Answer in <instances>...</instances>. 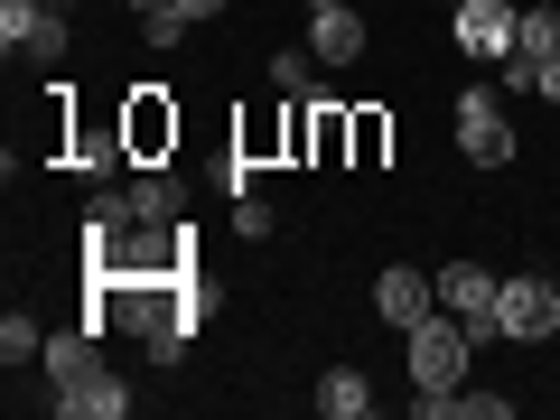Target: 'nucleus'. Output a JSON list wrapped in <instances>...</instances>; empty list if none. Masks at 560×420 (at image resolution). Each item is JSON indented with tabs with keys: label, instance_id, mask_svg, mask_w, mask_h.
Returning <instances> with one entry per match:
<instances>
[{
	"label": "nucleus",
	"instance_id": "nucleus-1",
	"mask_svg": "<svg viewBox=\"0 0 560 420\" xmlns=\"http://www.w3.org/2000/svg\"><path fill=\"white\" fill-rule=\"evenodd\" d=\"M401 355H411V383H430V393H458V383H467V355H477V337H467L448 308H430V318L401 337Z\"/></svg>",
	"mask_w": 560,
	"mask_h": 420
},
{
	"label": "nucleus",
	"instance_id": "nucleus-2",
	"mask_svg": "<svg viewBox=\"0 0 560 420\" xmlns=\"http://www.w3.org/2000/svg\"><path fill=\"white\" fill-rule=\"evenodd\" d=\"M430 280H440V308H448V318H458L477 346L504 337V327H495V290H504V280L486 271V261H448V271H430Z\"/></svg>",
	"mask_w": 560,
	"mask_h": 420
},
{
	"label": "nucleus",
	"instance_id": "nucleus-3",
	"mask_svg": "<svg viewBox=\"0 0 560 420\" xmlns=\"http://www.w3.org/2000/svg\"><path fill=\"white\" fill-rule=\"evenodd\" d=\"M458 150L477 168H504L514 160V121H504V84H467L458 94Z\"/></svg>",
	"mask_w": 560,
	"mask_h": 420
},
{
	"label": "nucleus",
	"instance_id": "nucleus-4",
	"mask_svg": "<svg viewBox=\"0 0 560 420\" xmlns=\"http://www.w3.org/2000/svg\"><path fill=\"white\" fill-rule=\"evenodd\" d=\"M495 327H504L514 346H541V337L560 327V290H551L541 271H514V280L495 290Z\"/></svg>",
	"mask_w": 560,
	"mask_h": 420
},
{
	"label": "nucleus",
	"instance_id": "nucleus-5",
	"mask_svg": "<svg viewBox=\"0 0 560 420\" xmlns=\"http://www.w3.org/2000/svg\"><path fill=\"white\" fill-rule=\"evenodd\" d=\"M448 28H458V47H467L477 66H504V57H514L523 10H514V0H458V20H448Z\"/></svg>",
	"mask_w": 560,
	"mask_h": 420
},
{
	"label": "nucleus",
	"instance_id": "nucleus-6",
	"mask_svg": "<svg viewBox=\"0 0 560 420\" xmlns=\"http://www.w3.org/2000/svg\"><path fill=\"white\" fill-rule=\"evenodd\" d=\"M121 140H131V160H140V168L168 160V150H178V103H160L150 84H140V94L121 103Z\"/></svg>",
	"mask_w": 560,
	"mask_h": 420
},
{
	"label": "nucleus",
	"instance_id": "nucleus-7",
	"mask_svg": "<svg viewBox=\"0 0 560 420\" xmlns=\"http://www.w3.org/2000/svg\"><path fill=\"white\" fill-rule=\"evenodd\" d=\"M430 308H440V280H430V271H401V261H393V271L374 280V318H383V327H401V337H411Z\"/></svg>",
	"mask_w": 560,
	"mask_h": 420
},
{
	"label": "nucleus",
	"instance_id": "nucleus-8",
	"mask_svg": "<svg viewBox=\"0 0 560 420\" xmlns=\"http://www.w3.org/2000/svg\"><path fill=\"white\" fill-rule=\"evenodd\" d=\"M94 346H103V327H94V318L57 327V337H47V355H38V374L57 383V393H75L84 374H103V364H94ZM57 393H47V401H57Z\"/></svg>",
	"mask_w": 560,
	"mask_h": 420
},
{
	"label": "nucleus",
	"instance_id": "nucleus-9",
	"mask_svg": "<svg viewBox=\"0 0 560 420\" xmlns=\"http://www.w3.org/2000/svg\"><path fill=\"white\" fill-rule=\"evenodd\" d=\"M121 197H131V224H178V215H187V187H178V168H168V160L131 168Z\"/></svg>",
	"mask_w": 560,
	"mask_h": 420
},
{
	"label": "nucleus",
	"instance_id": "nucleus-10",
	"mask_svg": "<svg viewBox=\"0 0 560 420\" xmlns=\"http://www.w3.org/2000/svg\"><path fill=\"white\" fill-rule=\"evenodd\" d=\"M308 47H318V66H364V20H355V0L346 10H308Z\"/></svg>",
	"mask_w": 560,
	"mask_h": 420
},
{
	"label": "nucleus",
	"instance_id": "nucleus-11",
	"mask_svg": "<svg viewBox=\"0 0 560 420\" xmlns=\"http://www.w3.org/2000/svg\"><path fill=\"white\" fill-rule=\"evenodd\" d=\"M47 411H66V420H121V411H131V383H121V374H84L75 393H57Z\"/></svg>",
	"mask_w": 560,
	"mask_h": 420
},
{
	"label": "nucleus",
	"instance_id": "nucleus-12",
	"mask_svg": "<svg viewBox=\"0 0 560 420\" xmlns=\"http://www.w3.org/2000/svg\"><path fill=\"white\" fill-rule=\"evenodd\" d=\"M318 411L327 420H364V411H374V383H364L355 364H327V374H318Z\"/></svg>",
	"mask_w": 560,
	"mask_h": 420
},
{
	"label": "nucleus",
	"instance_id": "nucleus-13",
	"mask_svg": "<svg viewBox=\"0 0 560 420\" xmlns=\"http://www.w3.org/2000/svg\"><path fill=\"white\" fill-rule=\"evenodd\" d=\"M514 57H533V66H551V57H560V0H533V10H523Z\"/></svg>",
	"mask_w": 560,
	"mask_h": 420
},
{
	"label": "nucleus",
	"instance_id": "nucleus-14",
	"mask_svg": "<svg viewBox=\"0 0 560 420\" xmlns=\"http://www.w3.org/2000/svg\"><path fill=\"white\" fill-rule=\"evenodd\" d=\"M66 47H75L66 10H47V0H38V20H28V47H20V57H28V66H66Z\"/></svg>",
	"mask_w": 560,
	"mask_h": 420
},
{
	"label": "nucleus",
	"instance_id": "nucleus-15",
	"mask_svg": "<svg viewBox=\"0 0 560 420\" xmlns=\"http://www.w3.org/2000/svg\"><path fill=\"white\" fill-rule=\"evenodd\" d=\"M38 355H47V327L28 318V308H10V318H0V364L20 374V364H38Z\"/></svg>",
	"mask_w": 560,
	"mask_h": 420
},
{
	"label": "nucleus",
	"instance_id": "nucleus-16",
	"mask_svg": "<svg viewBox=\"0 0 560 420\" xmlns=\"http://www.w3.org/2000/svg\"><path fill=\"white\" fill-rule=\"evenodd\" d=\"M271 84H280L290 103H308V94H318V47H280V57H271Z\"/></svg>",
	"mask_w": 560,
	"mask_h": 420
},
{
	"label": "nucleus",
	"instance_id": "nucleus-17",
	"mask_svg": "<svg viewBox=\"0 0 560 420\" xmlns=\"http://www.w3.org/2000/svg\"><path fill=\"white\" fill-rule=\"evenodd\" d=\"M383 150H393V121H383L374 103H364V113H355V168H374Z\"/></svg>",
	"mask_w": 560,
	"mask_h": 420
},
{
	"label": "nucleus",
	"instance_id": "nucleus-18",
	"mask_svg": "<svg viewBox=\"0 0 560 420\" xmlns=\"http://www.w3.org/2000/svg\"><path fill=\"white\" fill-rule=\"evenodd\" d=\"M458 411L467 420H514V393H467V383H458Z\"/></svg>",
	"mask_w": 560,
	"mask_h": 420
},
{
	"label": "nucleus",
	"instance_id": "nucleus-19",
	"mask_svg": "<svg viewBox=\"0 0 560 420\" xmlns=\"http://www.w3.org/2000/svg\"><path fill=\"white\" fill-rule=\"evenodd\" d=\"M234 224H243V243H261V234H271V206H261V197H234Z\"/></svg>",
	"mask_w": 560,
	"mask_h": 420
},
{
	"label": "nucleus",
	"instance_id": "nucleus-20",
	"mask_svg": "<svg viewBox=\"0 0 560 420\" xmlns=\"http://www.w3.org/2000/svg\"><path fill=\"white\" fill-rule=\"evenodd\" d=\"M533 94H541V103H560V57H551V66H533Z\"/></svg>",
	"mask_w": 560,
	"mask_h": 420
},
{
	"label": "nucleus",
	"instance_id": "nucleus-21",
	"mask_svg": "<svg viewBox=\"0 0 560 420\" xmlns=\"http://www.w3.org/2000/svg\"><path fill=\"white\" fill-rule=\"evenodd\" d=\"M178 20L197 28V20H224V0H178Z\"/></svg>",
	"mask_w": 560,
	"mask_h": 420
},
{
	"label": "nucleus",
	"instance_id": "nucleus-22",
	"mask_svg": "<svg viewBox=\"0 0 560 420\" xmlns=\"http://www.w3.org/2000/svg\"><path fill=\"white\" fill-rule=\"evenodd\" d=\"M121 10H131V20H168V10H178V0H121Z\"/></svg>",
	"mask_w": 560,
	"mask_h": 420
},
{
	"label": "nucleus",
	"instance_id": "nucleus-23",
	"mask_svg": "<svg viewBox=\"0 0 560 420\" xmlns=\"http://www.w3.org/2000/svg\"><path fill=\"white\" fill-rule=\"evenodd\" d=\"M308 10H346V0H308Z\"/></svg>",
	"mask_w": 560,
	"mask_h": 420
},
{
	"label": "nucleus",
	"instance_id": "nucleus-24",
	"mask_svg": "<svg viewBox=\"0 0 560 420\" xmlns=\"http://www.w3.org/2000/svg\"><path fill=\"white\" fill-rule=\"evenodd\" d=\"M47 10H75V0H47Z\"/></svg>",
	"mask_w": 560,
	"mask_h": 420
},
{
	"label": "nucleus",
	"instance_id": "nucleus-25",
	"mask_svg": "<svg viewBox=\"0 0 560 420\" xmlns=\"http://www.w3.org/2000/svg\"><path fill=\"white\" fill-rule=\"evenodd\" d=\"M551 290H560V261H551Z\"/></svg>",
	"mask_w": 560,
	"mask_h": 420
},
{
	"label": "nucleus",
	"instance_id": "nucleus-26",
	"mask_svg": "<svg viewBox=\"0 0 560 420\" xmlns=\"http://www.w3.org/2000/svg\"><path fill=\"white\" fill-rule=\"evenodd\" d=\"M448 10H458V0H448Z\"/></svg>",
	"mask_w": 560,
	"mask_h": 420
}]
</instances>
